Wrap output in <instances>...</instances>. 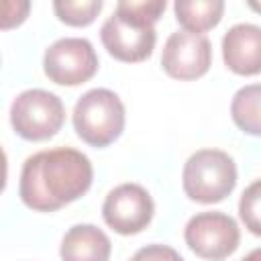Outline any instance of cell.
<instances>
[{
  "instance_id": "30bf717a",
  "label": "cell",
  "mask_w": 261,
  "mask_h": 261,
  "mask_svg": "<svg viewBox=\"0 0 261 261\" xmlns=\"http://www.w3.org/2000/svg\"><path fill=\"white\" fill-rule=\"evenodd\" d=\"M224 65L239 75L261 73V27L239 22L222 37Z\"/></svg>"
},
{
  "instance_id": "5b68a950",
  "label": "cell",
  "mask_w": 261,
  "mask_h": 261,
  "mask_svg": "<svg viewBox=\"0 0 261 261\" xmlns=\"http://www.w3.org/2000/svg\"><path fill=\"white\" fill-rule=\"evenodd\" d=\"M184 239L198 257L222 261L237 251L241 243V230L234 218L224 212H200L188 220Z\"/></svg>"
},
{
  "instance_id": "8992f818",
  "label": "cell",
  "mask_w": 261,
  "mask_h": 261,
  "mask_svg": "<svg viewBox=\"0 0 261 261\" xmlns=\"http://www.w3.org/2000/svg\"><path fill=\"white\" fill-rule=\"evenodd\" d=\"M43 69L59 86H80L98 71V55L88 39L63 37L47 47Z\"/></svg>"
},
{
  "instance_id": "5bb4252c",
  "label": "cell",
  "mask_w": 261,
  "mask_h": 261,
  "mask_svg": "<svg viewBox=\"0 0 261 261\" xmlns=\"http://www.w3.org/2000/svg\"><path fill=\"white\" fill-rule=\"evenodd\" d=\"M53 10L61 22L69 27H86L94 22L102 10V0H55Z\"/></svg>"
},
{
  "instance_id": "52a82bcc",
  "label": "cell",
  "mask_w": 261,
  "mask_h": 261,
  "mask_svg": "<svg viewBox=\"0 0 261 261\" xmlns=\"http://www.w3.org/2000/svg\"><path fill=\"white\" fill-rule=\"evenodd\" d=\"M155 212L151 194L139 184H120L102 204L106 224L118 234H137L149 226Z\"/></svg>"
},
{
  "instance_id": "e0dca14e",
  "label": "cell",
  "mask_w": 261,
  "mask_h": 261,
  "mask_svg": "<svg viewBox=\"0 0 261 261\" xmlns=\"http://www.w3.org/2000/svg\"><path fill=\"white\" fill-rule=\"evenodd\" d=\"M133 259L137 261H184L181 255L173 249V247H167V245H147L143 249H139Z\"/></svg>"
},
{
  "instance_id": "3957f363",
  "label": "cell",
  "mask_w": 261,
  "mask_h": 261,
  "mask_svg": "<svg viewBox=\"0 0 261 261\" xmlns=\"http://www.w3.org/2000/svg\"><path fill=\"white\" fill-rule=\"evenodd\" d=\"M73 128L92 147L114 143L124 130V104L108 88H94L80 96L73 106Z\"/></svg>"
},
{
  "instance_id": "4fadbf2b",
  "label": "cell",
  "mask_w": 261,
  "mask_h": 261,
  "mask_svg": "<svg viewBox=\"0 0 261 261\" xmlns=\"http://www.w3.org/2000/svg\"><path fill=\"white\" fill-rule=\"evenodd\" d=\"M230 116L243 133L261 137V84H249L237 90L230 102Z\"/></svg>"
},
{
  "instance_id": "2e32d148",
  "label": "cell",
  "mask_w": 261,
  "mask_h": 261,
  "mask_svg": "<svg viewBox=\"0 0 261 261\" xmlns=\"http://www.w3.org/2000/svg\"><path fill=\"white\" fill-rule=\"evenodd\" d=\"M165 0H141V2H135V0H120L116 4V12L124 14V16H130L143 24H155L163 10H165Z\"/></svg>"
},
{
  "instance_id": "d6986e66",
  "label": "cell",
  "mask_w": 261,
  "mask_h": 261,
  "mask_svg": "<svg viewBox=\"0 0 261 261\" xmlns=\"http://www.w3.org/2000/svg\"><path fill=\"white\" fill-rule=\"evenodd\" d=\"M249 6H251L253 10H257V12H261V2H253V0H251V2H249Z\"/></svg>"
},
{
  "instance_id": "7a4b0ae2",
  "label": "cell",
  "mask_w": 261,
  "mask_h": 261,
  "mask_svg": "<svg viewBox=\"0 0 261 261\" xmlns=\"http://www.w3.org/2000/svg\"><path fill=\"white\" fill-rule=\"evenodd\" d=\"M181 186L194 202H220L237 186V163L220 149H200L188 157L181 171Z\"/></svg>"
},
{
  "instance_id": "7c38bea8",
  "label": "cell",
  "mask_w": 261,
  "mask_h": 261,
  "mask_svg": "<svg viewBox=\"0 0 261 261\" xmlns=\"http://www.w3.org/2000/svg\"><path fill=\"white\" fill-rule=\"evenodd\" d=\"M175 18L190 33H204L216 27L224 12L222 0H177L173 4Z\"/></svg>"
},
{
  "instance_id": "9c48e42d",
  "label": "cell",
  "mask_w": 261,
  "mask_h": 261,
  "mask_svg": "<svg viewBox=\"0 0 261 261\" xmlns=\"http://www.w3.org/2000/svg\"><path fill=\"white\" fill-rule=\"evenodd\" d=\"M212 63V47L206 35L175 31L167 37L161 53V65L169 77L175 80H198Z\"/></svg>"
},
{
  "instance_id": "9a60e30c",
  "label": "cell",
  "mask_w": 261,
  "mask_h": 261,
  "mask_svg": "<svg viewBox=\"0 0 261 261\" xmlns=\"http://www.w3.org/2000/svg\"><path fill=\"white\" fill-rule=\"evenodd\" d=\"M239 216L249 232L261 237V179L245 188L239 200Z\"/></svg>"
},
{
  "instance_id": "ffe728a7",
  "label": "cell",
  "mask_w": 261,
  "mask_h": 261,
  "mask_svg": "<svg viewBox=\"0 0 261 261\" xmlns=\"http://www.w3.org/2000/svg\"><path fill=\"white\" fill-rule=\"evenodd\" d=\"M130 261H137V259H130Z\"/></svg>"
},
{
  "instance_id": "ba28073f",
  "label": "cell",
  "mask_w": 261,
  "mask_h": 261,
  "mask_svg": "<svg viewBox=\"0 0 261 261\" xmlns=\"http://www.w3.org/2000/svg\"><path fill=\"white\" fill-rule=\"evenodd\" d=\"M100 39L114 59L137 63L153 53L157 33L153 24H143L114 10V14L104 20L100 29Z\"/></svg>"
},
{
  "instance_id": "ac0fdd59",
  "label": "cell",
  "mask_w": 261,
  "mask_h": 261,
  "mask_svg": "<svg viewBox=\"0 0 261 261\" xmlns=\"http://www.w3.org/2000/svg\"><path fill=\"white\" fill-rule=\"evenodd\" d=\"M241 261H261V249H255V251H251L247 257H243Z\"/></svg>"
},
{
  "instance_id": "8fae6325",
  "label": "cell",
  "mask_w": 261,
  "mask_h": 261,
  "mask_svg": "<svg viewBox=\"0 0 261 261\" xmlns=\"http://www.w3.org/2000/svg\"><path fill=\"white\" fill-rule=\"evenodd\" d=\"M112 251L108 234L94 224L71 226L61 241L59 255L63 261H108Z\"/></svg>"
},
{
  "instance_id": "277c9868",
  "label": "cell",
  "mask_w": 261,
  "mask_h": 261,
  "mask_svg": "<svg viewBox=\"0 0 261 261\" xmlns=\"http://www.w3.org/2000/svg\"><path fill=\"white\" fill-rule=\"evenodd\" d=\"M65 120V106L53 92L31 88L20 92L10 106V122L18 137L45 141L57 135Z\"/></svg>"
},
{
  "instance_id": "6da1fadb",
  "label": "cell",
  "mask_w": 261,
  "mask_h": 261,
  "mask_svg": "<svg viewBox=\"0 0 261 261\" xmlns=\"http://www.w3.org/2000/svg\"><path fill=\"white\" fill-rule=\"evenodd\" d=\"M94 169L77 149L55 147L31 155L20 171L18 196L37 212H53L82 198L92 186Z\"/></svg>"
}]
</instances>
